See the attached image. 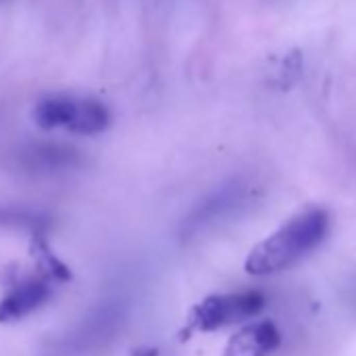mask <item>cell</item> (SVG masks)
Segmentation results:
<instances>
[{
  "mask_svg": "<svg viewBox=\"0 0 356 356\" xmlns=\"http://www.w3.org/2000/svg\"><path fill=\"white\" fill-rule=\"evenodd\" d=\"M327 233L329 214L323 208H310L258 243L245 260V270L258 277L281 273L314 252Z\"/></svg>",
  "mask_w": 356,
  "mask_h": 356,
  "instance_id": "6da1fadb",
  "label": "cell"
},
{
  "mask_svg": "<svg viewBox=\"0 0 356 356\" xmlns=\"http://www.w3.org/2000/svg\"><path fill=\"white\" fill-rule=\"evenodd\" d=\"M264 302L266 300L260 291L210 296L193 308L191 323L202 331H216L256 316L264 308Z\"/></svg>",
  "mask_w": 356,
  "mask_h": 356,
  "instance_id": "7a4b0ae2",
  "label": "cell"
},
{
  "mask_svg": "<svg viewBox=\"0 0 356 356\" xmlns=\"http://www.w3.org/2000/svg\"><path fill=\"white\" fill-rule=\"evenodd\" d=\"M281 343V333L270 321L243 327L227 343L225 356H268Z\"/></svg>",
  "mask_w": 356,
  "mask_h": 356,
  "instance_id": "3957f363",
  "label": "cell"
},
{
  "mask_svg": "<svg viewBox=\"0 0 356 356\" xmlns=\"http://www.w3.org/2000/svg\"><path fill=\"white\" fill-rule=\"evenodd\" d=\"M49 298V285L42 281H26L17 285L7 298L0 302V323L19 321L32 310H36Z\"/></svg>",
  "mask_w": 356,
  "mask_h": 356,
  "instance_id": "277c9868",
  "label": "cell"
},
{
  "mask_svg": "<svg viewBox=\"0 0 356 356\" xmlns=\"http://www.w3.org/2000/svg\"><path fill=\"white\" fill-rule=\"evenodd\" d=\"M78 161V153L65 145H32L22 151V165L32 172H53L61 168H72Z\"/></svg>",
  "mask_w": 356,
  "mask_h": 356,
  "instance_id": "5b68a950",
  "label": "cell"
},
{
  "mask_svg": "<svg viewBox=\"0 0 356 356\" xmlns=\"http://www.w3.org/2000/svg\"><path fill=\"white\" fill-rule=\"evenodd\" d=\"M241 202H243V187H239V185L225 187L214 197H210L202 208H197V212L189 218V222H187L189 233L200 231L202 227H208L210 222H216L218 218L231 214Z\"/></svg>",
  "mask_w": 356,
  "mask_h": 356,
  "instance_id": "8992f818",
  "label": "cell"
},
{
  "mask_svg": "<svg viewBox=\"0 0 356 356\" xmlns=\"http://www.w3.org/2000/svg\"><path fill=\"white\" fill-rule=\"evenodd\" d=\"M78 103L80 99H74V97H63V95L47 97L34 109L36 124L44 130H53V128L70 130L78 113Z\"/></svg>",
  "mask_w": 356,
  "mask_h": 356,
  "instance_id": "52a82bcc",
  "label": "cell"
},
{
  "mask_svg": "<svg viewBox=\"0 0 356 356\" xmlns=\"http://www.w3.org/2000/svg\"><path fill=\"white\" fill-rule=\"evenodd\" d=\"M109 124V111L103 103L95 99H80L76 120L70 128V132L76 134H99Z\"/></svg>",
  "mask_w": 356,
  "mask_h": 356,
  "instance_id": "ba28073f",
  "label": "cell"
},
{
  "mask_svg": "<svg viewBox=\"0 0 356 356\" xmlns=\"http://www.w3.org/2000/svg\"><path fill=\"white\" fill-rule=\"evenodd\" d=\"M0 225L5 227H26V229H38L42 220L38 214H32L28 210H17V208H0Z\"/></svg>",
  "mask_w": 356,
  "mask_h": 356,
  "instance_id": "9c48e42d",
  "label": "cell"
}]
</instances>
